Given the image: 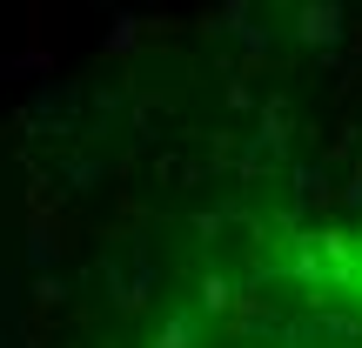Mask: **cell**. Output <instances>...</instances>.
I'll use <instances>...</instances> for the list:
<instances>
[{
  "mask_svg": "<svg viewBox=\"0 0 362 348\" xmlns=\"http://www.w3.org/2000/svg\"><path fill=\"white\" fill-rule=\"evenodd\" d=\"M221 348H362V255L329 241V261L248 295Z\"/></svg>",
  "mask_w": 362,
  "mask_h": 348,
  "instance_id": "1",
  "label": "cell"
}]
</instances>
